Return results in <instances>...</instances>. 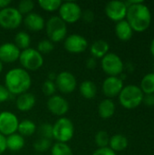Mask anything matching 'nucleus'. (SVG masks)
<instances>
[{"label": "nucleus", "instance_id": "obj_10", "mask_svg": "<svg viewBox=\"0 0 154 155\" xmlns=\"http://www.w3.org/2000/svg\"><path fill=\"white\" fill-rule=\"evenodd\" d=\"M19 120L17 116L8 111H3L0 113V134L4 136L11 135L17 132Z\"/></svg>", "mask_w": 154, "mask_h": 155}, {"label": "nucleus", "instance_id": "obj_9", "mask_svg": "<svg viewBox=\"0 0 154 155\" xmlns=\"http://www.w3.org/2000/svg\"><path fill=\"white\" fill-rule=\"evenodd\" d=\"M103 72L109 76H118L122 74L124 64L121 57L114 53H108L101 61Z\"/></svg>", "mask_w": 154, "mask_h": 155}, {"label": "nucleus", "instance_id": "obj_40", "mask_svg": "<svg viewBox=\"0 0 154 155\" xmlns=\"http://www.w3.org/2000/svg\"><path fill=\"white\" fill-rule=\"evenodd\" d=\"M6 151V137L0 134V155Z\"/></svg>", "mask_w": 154, "mask_h": 155}, {"label": "nucleus", "instance_id": "obj_3", "mask_svg": "<svg viewBox=\"0 0 154 155\" xmlns=\"http://www.w3.org/2000/svg\"><path fill=\"white\" fill-rule=\"evenodd\" d=\"M119 96V102L126 109H134L139 106L143 100V93L140 86L128 84L123 86Z\"/></svg>", "mask_w": 154, "mask_h": 155}, {"label": "nucleus", "instance_id": "obj_23", "mask_svg": "<svg viewBox=\"0 0 154 155\" xmlns=\"http://www.w3.org/2000/svg\"><path fill=\"white\" fill-rule=\"evenodd\" d=\"M128 146V139L123 134H114L110 137L109 147L113 152H122L125 150Z\"/></svg>", "mask_w": 154, "mask_h": 155}, {"label": "nucleus", "instance_id": "obj_35", "mask_svg": "<svg viewBox=\"0 0 154 155\" xmlns=\"http://www.w3.org/2000/svg\"><path fill=\"white\" fill-rule=\"evenodd\" d=\"M56 90H57L56 89V85H55L54 82H53V81L46 80L42 84V92L46 96L51 97V96L54 95Z\"/></svg>", "mask_w": 154, "mask_h": 155}, {"label": "nucleus", "instance_id": "obj_13", "mask_svg": "<svg viewBox=\"0 0 154 155\" xmlns=\"http://www.w3.org/2000/svg\"><path fill=\"white\" fill-rule=\"evenodd\" d=\"M127 5L123 1L113 0L106 4L105 5V14L113 21L119 22L123 20L126 17L127 14Z\"/></svg>", "mask_w": 154, "mask_h": 155}, {"label": "nucleus", "instance_id": "obj_42", "mask_svg": "<svg viewBox=\"0 0 154 155\" xmlns=\"http://www.w3.org/2000/svg\"><path fill=\"white\" fill-rule=\"evenodd\" d=\"M11 4V0H0V10L4 9Z\"/></svg>", "mask_w": 154, "mask_h": 155}, {"label": "nucleus", "instance_id": "obj_19", "mask_svg": "<svg viewBox=\"0 0 154 155\" xmlns=\"http://www.w3.org/2000/svg\"><path fill=\"white\" fill-rule=\"evenodd\" d=\"M115 35L122 41H128L132 38L133 30L127 20H121L115 25Z\"/></svg>", "mask_w": 154, "mask_h": 155}, {"label": "nucleus", "instance_id": "obj_29", "mask_svg": "<svg viewBox=\"0 0 154 155\" xmlns=\"http://www.w3.org/2000/svg\"><path fill=\"white\" fill-rule=\"evenodd\" d=\"M38 5L46 12H54L58 10L62 5L61 0H39Z\"/></svg>", "mask_w": 154, "mask_h": 155}, {"label": "nucleus", "instance_id": "obj_22", "mask_svg": "<svg viewBox=\"0 0 154 155\" xmlns=\"http://www.w3.org/2000/svg\"><path fill=\"white\" fill-rule=\"evenodd\" d=\"M25 144V137L18 133H15L6 136V149L12 152H18L24 148Z\"/></svg>", "mask_w": 154, "mask_h": 155}, {"label": "nucleus", "instance_id": "obj_32", "mask_svg": "<svg viewBox=\"0 0 154 155\" xmlns=\"http://www.w3.org/2000/svg\"><path fill=\"white\" fill-rule=\"evenodd\" d=\"M33 146H34V149L35 152L44 153L52 147V142H51V140H48V139L39 138L38 140H36L34 143Z\"/></svg>", "mask_w": 154, "mask_h": 155}, {"label": "nucleus", "instance_id": "obj_37", "mask_svg": "<svg viewBox=\"0 0 154 155\" xmlns=\"http://www.w3.org/2000/svg\"><path fill=\"white\" fill-rule=\"evenodd\" d=\"M11 94L5 88V85L0 84V103H5L10 98Z\"/></svg>", "mask_w": 154, "mask_h": 155}, {"label": "nucleus", "instance_id": "obj_25", "mask_svg": "<svg viewBox=\"0 0 154 155\" xmlns=\"http://www.w3.org/2000/svg\"><path fill=\"white\" fill-rule=\"evenodd\" d=\"M36 129H37L36 124L33 121L25 119V120L19 122L17 132L23 137H28V136L33 135L36 132Z\"/></svg>", "mask_w": 154, "mask_h": 155}, {"label": "nucleus", "instance_id": "obj_2", "mask_svg": "<svg viewBox=\"0 0 154 155\" xmlns=\"http://www.w3.org/2000/svg\"><path fill=\"white\" fill-rule=\"evenodd\" d=\"M126 17L133 30L136 32H143L148 29L152 21L150 8L143 1L128 6Z\"/></svg>", "mask_w": 154, "mask_h": 155}, {"label": "nucleus", "instance_id": "obj_1", "mask_svg": "<svg viewBox=\"0 0 154 155\" xmlns=\"http://www.w3.org/2000/svg\"><path fill=\"white\" fill-rule=\"evenodd\" d=\"M32 78L30 74L22 67L10 69L5 75V86L11 94H22L31 87Z\"/></svg>", "mask_w": 154, "mask_h": 155}, {"label": "nucleus", "instance_id": "obj_44", "mask_svg": "<svg viewBox=\"0 0 154 155\" xmlns=\"http://www.w3.org/2000/svg\"><path fill=\"white\" fill-rule=\"evenodd\" d=\"M150 50H151V53L154 56V38L152 39V43H151V46H150Z\"/></svg>", "mask_w": 154, "mask_h": 155}, {"label": "nucleus", "instance_id": "obj_12", "mask_svg": "<svg viewBox=\"0 0 154 155\" xmlns=\"http://www.w3.org/2000/svg\"><path fill=\"white\" fill-rule=\"evenodd\" d=\"M64 47L68 53L81 54L87 49L88 41L84 36L79 34H73L65 37Z\"/></svg>", "mask_w": 154, "mask_h": 155}, {"label": "nucleus", "instance_id": "obj_5", "mask_svg": "<svg viewBox=\"0 0 154 155\" xmlns=\"http://www.w3.org/2000/svg\"><path fill=\"white\" fill-rule=\"evenodd\" d=\"M44 27L48 39L53 43H58L65 39L67 35V25L58 15L50 17L45 22Z\"/></svg>", "mask_w": 154, "mask_h": 155}, {"label": "nucleus", "instance_id": "obj_11", "mask_svg": "<svg viewBox=\"0 0 154 155\" xmlns=\"http://www.w3.org/2000/svg\"><path fill=\"white\" fill-rule=\"evenodd\" d=\"M54 84L56 85V89L63 94H71L77 86L75 76L68 71H63L57 74Z\"/></svg>", "mask_w": 154, "mask_h": 155}, {"label": "nucleus", "instance_id": "obj_15", "mask_svg": "<svg viewBox=\"0 0 154 155\" xmlns=\"http://www.w3.org/2000/svg\"><path fill=\"white\" fill-rule=\"evenodd\" d=\"M47 109L56 116H64L69 111V104L65 98L54 94L49 97L47 101Z\"/></svg>", "mask_w": 154, "mask_h": 155}, {"label": "nucleus", "instance_id": "obj_16", "mask_svg": "<svg viewBox=\"0 0 154 155\" xmlns=\"http://www.w3.org/2000/svg\"><path fill=\"white\" fill-rule=\"evenodd\" d=\"M21 50L10 42L4 43L0 45V61L4 64H12L19 59Z\"/></svg>", "mask_w": 154, "mask_h": 155}, {"label": "nucleus", "instance_id": "obj_4", "mask_svg": "<svg viewBox=\"0 0 154 155\" xmlns=\"http://www.w3.org/2000/svg\"><path fill=\"white\" fill-rule=\"evenodd\" d=\"M74 135V126L73 122L66 117H60L53 124V139L57 143H67Z\"/></svg>", "mask_w": 154, "mask_h": 155}, {"label": "nucleus", "instance_id": "obj_7", "mask_svg": "<svg viewBox=\"0 0 154 155\" xmlns=\"http://www.w3.org/2000/svg\"><path fill=\"white\" fill-rule=\"evenodd\" d=\"M23 23V15L15 7L7 6L0 10V26L6 30L18 28Z\"/></svg>", "mask_w": 154, "mask_h": 155}, {"label": "nucleus", "instance_id": "obj_38", "mask_svg": "<svg viewBox=\"0 0 154 155\" xmlns=\"http://www.w3.org/2000/svg\"><path fill=\"white\" fill-rule=\"evenodd\" d=\"M82 19L85 23H92L94 20V13L92 10H85L82 13Z\"/></svg>", "mask_w": 154, "mask_h": 155}, {"label": "nucleus", "instance_id": "obj_39", "mask_svg": "<svg viewBox=\"0 0 154 155\" xmlns=\"http://www.w3.org/2000/svg\"><path fill=\"white\" fill-rule=\"evenodd\" d=\"M143 102L148 105V106H153L154 105V94H145L143 96Z\"/></svg>", "mask_w": 154, "mask_h": 155}, {"label": "nucleus", "instance_id": "obj_6", "mask_svg": "<svg viewBox=\"0 0 154 155\" xmlns=\"http://www.w3.org/2000/svg\"><path fill=\"white\" fill-rule=\"evenodd\" d=\"M22 68L28 71H36L44 64V57L36 49L29 47L21 51L18 59Z\"/></svg>", "mask_w": 154, "mask_h": 155}, {"label": "nucleus", "instance_id": "obj_46", "mask_svg": "<svg viewBox=\"0 0 154 155\" xmlns=\"http://www.w3.org/2000/svg\"><path fill=\"white\" fill-rule=\"evenodd\" d=\"M35 155H41V154H35Z\"/></svg>", "mask_w": 154, "mask_h": 155}, {"label": "nucleus", "instance_id": "obj_34", "mask_svg": "<svg viewBox=\"0 0 154 155\" xmlns=\"http://www.w3.org/2000/svg\"><path fill=\"white\" fill-rule=\"evenodd\" d=\"M54 48V43L52 41H50L49 39H43L41 40L38 44H37V51L41 54H49L51 53Z\"/></svg>", "mask_w": 154, "mask_h": 155}, {"label": "nucleus", "instance_id": "obj_30", "mask_svg": "<svg viewBox=\"0 0 154 155\" xmlns=\"http://www.w3.org/2000/svg\"><path fill=\"white\" fill-rule=\"evenodd\" d=\"M94 142L98 148H103L108 147L109 142H110V136L107 132L105 131H99L96 133L94 136Z\"/></svg>", "mask_w": 154, "mask_h": 155}, {"label": "nucleus", "instance_id": "obj_28", "mask_svg": "<svg viewBox=\"0 0 154 155\" xmlns=\"http://www.w3.org/2000/svg\"><path fill=\"white\" fill-rule=\"evenodd\" d=\"M51 155H74V153L67 143H55L51 147Z\"/></svg>", "mask_w": 154, "mask_h": 155}, {"label": "nucleus", "instance_id": "obj_36", "mask_svg": "<svg viewBox=\"0 0 154 155\" xmlns=\"http://www.w3.org/2000/svg\"><path fill=\"white\" fill-rule=\"evenodd\" d=\"M92 155H117L115 152H113L109 146L103 148H98L95 150Z\"/></svg>", "mask_w": 154, "mask_h": 155}, {"label": "nucleus", "instance_id": "obj_8", "mask_svg": "<svg viewBox=\"0 0 154 155\" xmlns=\"http://www.w3.org/2000/svg\"><path fill=\"white\" fill-rule=\"evenodd\" d=\"M58 11V16L65 24H74L82 18L83 11L81 9V6L75 2H62V5Z\"/></svg>", "mask_w": 154, "mask_h": 155}, {"label": "nucleus", "instance_id": "obj_33", "mask_svg": "<svg viewBox=\"0 0 154 155\" xmlns=\"http://www.w3.org/2000/svg\"><path fill=\"white\" fill-rule=\"evenodd\" d=\"M34 8V3L32 0H21L18 3L17 10L22 15H26L32 13L33 9Z\"/></svg>", "mask_w": 154, "mask_h": 155}, {"label": "nucleus", "instance_id": "obj_18", "mask_svg": "<svg viewBox=\"0 0 154 155\" xmlns=\"http://www.w3.org/2000/svg\"><path fill=\"white\" fill-rule=\"evenodd\" d=\"M35 96L31 93H24L19 94L15 101L16 108L21 112H29L35 105Z\"/></svg>", "mask_w": 154, "mask_h": 155}, {"label": "nucleus", "instance_id": "obj_17", "mask_svg": "<svg viewBox=\"0 0 154 155\" xmlns=\"http://www.w3.org/2000/svg\"><path fill=\"white\" fill-rule=\"evenodd\" d=\"M25 26L32 32H40L45 26V21L44 17L37 13H30L23 19Z\"/></svg>", "mask_w": 154, "mask_h": 155}, {"label": "nucleus", "instance_id": "obj_26", "mask_svg": "<svg viewBox=\"0 0 154 155\" xmlns=\"http://www.w3.org/2000/svg\"><path fill=\"white\" fill-rule=\"evenodd\" d=\"M14 44L20 49V50H25L30 47L31 44V37L28 33L25 31L18 32L15 36V42Z\"/></svg>", "mask_w": 154, "mask_h": 155}, {"label": "nucleus", "instance_id": "obj_45", "mask_svg": "<svg viewBox=\"0 0 154 155\" xmlns=\"http://www.w3.org/2000/svg\"><path fill=\"white\" fill-rule=\"evenodd\" d=\"M3 68H4V65H3V63L0 61V74L2 73V71H3Z\"/></svg>", "mask_w": 154, "mask_h": 155}, {"label": "nucleus", "instance_id": "obj_21", "mask_svg": "<svg viewBox=\"0 0 154 155\" xmlns=\"http://www.w3.org/2000/svg\"><path fill=\"white\" fill-rule=\"evenodd\" d=\"M115 113V104L113 100L106 98L101 101L98 105V114L103 119H110Z\"/></svg>", "mask_w": 154, "mask_h": 155}, {"label": "nucleus", "instance_id": "obj_20", "mask_svg": "<svg viewBox=\"0 0 154 155\" xmlns=\"http://www.w3.org/2000/svg\"><path fill=\"white\" fill-rule=\"evenodd\" d=\"M109 49H110V45L108 42H106L105 40L100 39V40L94 41L90 47V52H91L92 57L97 59V58H103L105 54H107L109 53Z\"/></svg>", "mask_w": 154, "mask_h": 155}, {"label": "nucleus", "instance_id": "obj_27", "mask_svg": "<svg viewBox=\"0 0 154 155\" xmlns=\"http://www.w3.org/2000/svg\"><path fill=\"white\" fill-rule=\"evenodd\" d=\"M140 88L145 94H154V73H149L144 75L141 82Z\"/></svg>", "mask_w": 154, "mask_h": 155}, {"label": "nucleus", "instance_id": "obj_31", "mask_svg": "<svg viewBox=\"0 0 154 155\" xmlns=\"http://www.w3.org/2000/svg\"><path fill=\"white\" fill-rule=\"evenodd\" d=\"M40 138L51 140L53 139V124L50 123H43L37 128Z\"/></svg>", "mask_w": 154, "mask_h": 155}, {"label": "nucleus", "instance_id": "obj_43", "mask_svg": "<svg viewBox=\"0 0 154 155\" xmlns=\"http://www.w3.org/2000/svg\"><path fill=\"white\" fill-rule=\"evenodd\" d=\"M56 76H57V74H55V73H54V72H51V73H49V74H48V79H47V80H50V81L54 82L55 79H56Z\"/></svg>", "mask_w": 154, "mask_h": 155}, {"label": "nucleus", "instance_id": "obj_41", "mask_svg": "<svg viewBox=\"0 0 154 155\" xmlns=\"http://www.w3.org/2000/svg\"><path fill=\"white\" fill-rule=\"evenodd\" d=\"M85 64H86V67H87L88 69H93V68H95L96 65H97L96 59L93 58V57H90V58H88V59L86 60Z\"/></svg>", "mask_w": 154, "mask_h": 155}, {"label": "nucleus", "instance_id": "obj_24", "mask_svg": "<svg viewBox=\"0 0 154 155\" xmlns=\"http://www.w3.org/2000/svg\"><path fill=\"white\" fill-rule=\"evenodd\" d=\"M79 92L84 98L93 99L96 95L97 86L93 82H92L90 80H85L81 83V84L79 86Z\"/></svg>", "mask_w": 154, "mask_h": 155}, {"label": "nucleus", "instance_id": "obj_14", "mask_svg": "<svg viewBox=\"0 0 154 155\" xmlns=\"http://www.w3.org/2000/svg\"><path fill=\"white\" fill-rule=\"evenodd\" d=\"M123 88V79L119 76H108L103 83V93L109 99L118 96Z\"/></svg>", "mask_w": 154, "mask_h": 155}]
</instances>
